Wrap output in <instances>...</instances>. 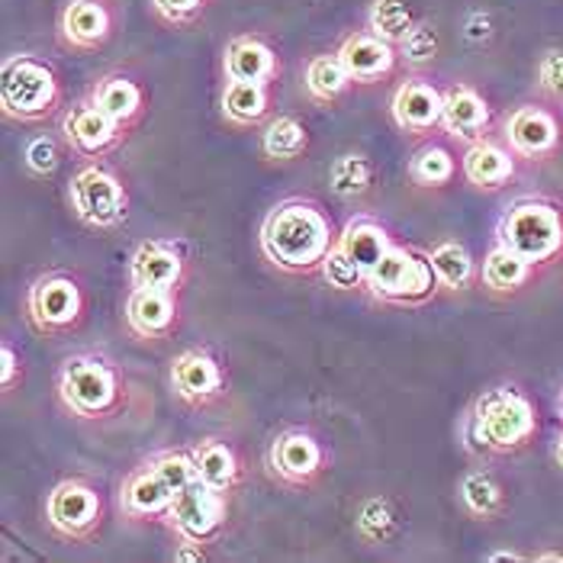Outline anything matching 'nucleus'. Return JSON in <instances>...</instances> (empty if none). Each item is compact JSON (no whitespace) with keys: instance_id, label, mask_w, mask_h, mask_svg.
Listing matches in <instances>:
<instances>
[{"instance_id":"10","label":"nucleus","mask_w":563,"mask_h":563,"mask_svg":"<svg viewBox=\"0 0 563 563\" xmlns=\"http://www.w3.org/2000/svg\"><path fill=\"white\" fill-rule=\"evenodd\" d=\"M225 493H219L213 486H207L197 477L187 483L184 489L174 493L168 525L180 541H194V544H207L210 538H217L222 521H225Z\"/></svg>"},{"instance_id":"45","label":"nucleus","mask_w":563,"mask_h":563,"mask_svg":"<svg viewBox=\"0 0 563 563\" xmlns=\"http://www.w3.org/2000/svg\"><path fill=\"white\" fill-rule=\"evenodd\" d=\"M486 561H519V554H512V551H499V554H489Z\"/></svg>"},{"instance_id":"5","label":"nucleus","mask_w":563,"mask_h":563,"mask_svg":"<svg viewBox=\"0 0 563 563\" xmlns=\"http://www.w3.org/2000/svg\"><path fill=\"white\" fill-rule=\"evenodd\" d=\"M499 245L516 252L531 267L548 264L563 252V217L544 200H521L499 219Z\"/></svg>"},{"instance_id":"3","label":"nucleus","mask_w":563,"mask_h":563,"mask_svg":"<svg viewBox=\"0 0 563 563\" xmlns=\"http://www.w3.org/2000/svg\"><path fill=\"white\" fill-rule=\"evenodd\" d=\"M471 429H474V441L483 451L509 454V451L521 448L538 429L534 406L516 387H493L474 402Z\"/></svg>"},{"instance_id":"30","label":"nucleus","mask_w":563,"mask_h":563,"mask_svg":"<svg viewBox=\"0 0 563 563\" xmlns=\"http://www.w3.org/2000/svg\"><path fill=\"white\" fill-rule=\"evenodd\" d=\"M483 287L493 294H516L521 284L531 277V264L519 258L516 252H509L506 245H496L486 258H483Z\"/></svg>"},{"instance_id":"14","label":"nucleus","mask_w":563,"mask_h":563,"mask_svg":"<svg viewBox=\"0 0 563 563\" xmlns=\"http://www.w3.org/2000/svg\"><path fill=\"white\" fill-rule=\"evenodd\" d=\"M390 113L402 132L429 135V132L441 130L444 93L426 78H406L402 85L393 90Z\"/></svg>"},{"instance_id":"38","label":"nucleus","mask_w":563,"mask_h":563,"mask_svg":"<svg viewBox=\"0 0 563 563\" xmlns=\"http://www.w3.org/2000/svg\"><path fill=\"white\" fill-rule=\"evenodd\" d=\"M148 464H152V471H155L158 477L172 486L174 493L197 479V464H194V454H190V451H162V454H155Z\"/></svg>"},{"instance_id":"26","label":"nucleus","mask_w":563,"mask_h":563,"mask_svg":"<svg viewBox=\"0 0 563 563\" xmlns=\"http://www.w3.org/2000/svg\"><path fill=\"white\" fill-rule=\"evenodd\" d=\"M267 85L258 81H229L222 90V120L235 130L258 126L267 117Z\"/></svg>"},{"instance_id":"8","label":"nucleus","mask_w":563,"mask_h":563,"mask_svg":"<svg viewBox=\"0 0 563 563\" xmlns=\"http://www.w3.org/2000/svg\"><path fill=\"white\" fill-rule=\"evenodd\" d=\"M26 319L43 335H65L85 319V294L71 274L52 271L30 284L26 290Z\"/></svg>"},{"instance_id":"22","label":"nucleus","mask_w":563,"mask_h":563,"mask_svg":"<svg viewBox=\"0 0 563 563\" xmlns=\"http://www.w3.org/2000/svg\"><path fill=\"white\" fill-rule=\"evenodd\" d=\"M461 172L464 177L479 187V190H499L503 184L512 180L516 174V158L512 152H506L503 145L489 142V139H479V142H471L464 158H461Z\"/></svg>"},{"instance_id":"28","label":"nucleus","mask_w":563,"mask_h":563,"mask_svg":"<svg viewBox=\"0 0 563 563\" xmlns=\"http://www.w3.org/2000/svg\"><path fill=\"white\" fill-rule=\"evenodd\" d=\"M309 148V132L297 117H274L261 132V152L271 162H297Z\"/></svg>"},{"instance_id":"35","label":"nucleus","mask_w":563,"mask_h":563,"mask_svg":"<svg viewBox=\"0 0 563 563\" xmlns=\"http://www.w3.org/2000/svg\"><path fill=\"white\" fill-rule=\"evenodd\" d=\"M367 23H371V33L374 36H380V40H387L393 45H402V40L412 33V13H409V7H406V0H374L371 3V16H367Z\"/></svg>"},{"instance_id":"44","label":"nucleus","mask_w":563,"mask_h":563,"mask_svg":"<svg viewBox=\"0 0 563 563\" xmlns=\"http://www.w3.org/2000/svg\"><path fill=\"white\" fill-rule=\"evenodd\" d=\"M486 33H489V20L477 13V16L471 20V33H467V36H471V40H479V36H486Z\"/></svg>"},{"instance_id":"13","label":"nucleus","mask_w":563,"mask_h":563,"mask_svg":"<svg viewBox=\"0 0 563 563\" xmlns=\"http://www.w3.org/2000/svg\"><path fill=\"white\" fill-rule=\"evenodd\" d=\"M168 380H172L174 396L184 399L187 406H207L225 390L222 364L210 351H200V347L180 351L174 357Z\"/></svg>"},{"instance_id":"41","label":"nucleus","mask_w":563,"mask_h":563,"mask_svg":"<svg viewBox=\"0 0 563 563\" xmlns=\"http://www.w3.org/2000/svg\"><path fill=\"white\" fill-rule=\"evenodd\" d=\"M152 7L162 20H168L174 26H184L207 7V0H152Z\"/></svg>"},{"instance_id":"21","label":"nucleus","mask_w":563,"mask_h":563,"mask_svg":"<svg viewBox=\"0 0 563 563\" xmlns=\"http://www.w3.org/2000/svg\"><path fill=\"white\" fill-rule=\"evenodd\" d=\"M62 40L78 48V52H90V48H100L107 43L110 30H113V20H110V10L103 0H71L65 10H62Z\"/></svg>"},{"instance_id":"43","label":"nucleus","mask_w":563,"mask_h":563,"mask_svg":"<svg viewBox=\"0 0 563 563\" xmlns=\"http://www.w3.org/2000/svg\"><path fill=\"white\" fill-rule=\"evenodd\" d=\"M16 374H20V354H16V347L10 345V342H3L0 345V387H3V393L13 390Z\"/></svg>"},{"instance_id":"2","label":"nucleus","mask_w":563,"mask_h":563,"mask_svg":"<svg viewBox=\"0 0 563 563\" xmlns=\"http://www.w3.org/2000/svg\"><path fill=\"white\" fill-rule=\"evenodd\" d=\"M120 399H123L120 374L113 371L107 357L85 351V354H71L62 361L58 402L75 419H85V422L107 419L110 412H117Z\"/></svg>"},{"instance_id":"1","label":"nucleus","mask_w":563,"mask_h":563,"mask_svg":"<svg viewBox=\"0 0 563 563\" xmlns=\"http://www.w3.org/2000/svg\"><path fill=\"white\" fill-rule=\"evenodd\" d=\"M329 217L309 200H284L261 222V255L277 271L312 274L322 267L329 249L335 245Z\"/></svg>"},{"instance_id":"12","label":"nucleus","mask_w":563,"mask_h":563,"mask_svg":"<svg viewBox=\"0 0 563 563\" xmlns=\"http://www.w3.org/2000/svg\"><path fill=\"white\" fill-rule=\"evenodd\" d=\"M62 132H65L68 148L78 158H103L123 142L126 126H120L113 117H107L93 100H81L65 113Z\"/></svg>"},{"instance_id":"29","label":"nucleus","mask_w":563,"mask_h":563,"mask_svg":"<svg viewBox=\"0 0 563 563\" xmlns=\"http://www.w3.org/2000/svg\"><path fill=\"white\" fill-rule=\"evenodd\" d=\"M426 255L432 261L441 287H448V290H467L471 287V280H474V258H471V252L457 239H441Z\"/></svg>"},{"instance_id":"17","label":"nucleus","mask_w":563,"mask_h":563,"mask_svg":"<svg viewBox=\"0 0 563 563\" xmlns=\"http://www.w3.org/2000/svg\"><path fill=\"white\" fill-rule=\"evenodd\" d=\"M172 503L174 489L152 471V464H142L139 471H132L123 483V489H120V509L130 519H168Z\"/></svg>"},{"instance_id":"7","label":"nucleus","mask_w":563,"mask_h":563,"mask_svg":"<svg viewBox=\"0 0 563 563\" xmlns=\"http://www.w3.org/2000/svg\"><path fill=\"white\" fill-rule=\"evenodd\" d=\"M71 210L85 222L87 229L97 232H113L130 217V194L126 184L100 165H85L68 184Z\"/></svg>"},{"instance_id":"42","label":"nucleus","mask_w":563,"mask_h":563,"mask_svg":"<svg viewBox=\"0 0 563 563\" xmlns=\"http://www.w3.org/2000/svg\"><path fill=\"white\" fill-rule=\"evenodd\" d=\"M538 78L548 93H563V52H548L538 65Z\"/></svg>"},{"instance_id":"19","label":"nucleus","mask_w":563,"mask_h":563,"mask_svg":"<svg viewBox=\"0 0 563 563\" xmlns=\"http://www.w3.org/2000/svg\"><path fill=\"white\" fill-rule=\"evenodd\" d=\"M345 65V71L351 75V81L357 85H374L380 78H387L396 65V52L393 43L374 36V33H354L347 36L342 48L335 52Z\"/></svg>"},{"instance_id":"9","label":"nucleus","mask_w":563,"mask_h":563,"mask_svg":"<svg viewBox=\"0 0 563 563\" xmlns=\"http://www.w3.org/2000/svg\"><path fill=\"white\" fill-rule=\"evenodd\" d=\"M45 521L65 541H90L103 521V499L85 479H62L45 496Z\"/></svg>"},{"instance_id":"37","label":"nucleus","mask_w":563,"mask_h":563,"mask_svg":"<svg viewBox=\"0 0 563 563\" xmlns=\"http://www.w3.org/2000/svg\"><path fill=\"white\" fill-rule=\"evenodd\" d=\"M357 534L371 544H384L396 528V516H393L390 503L387 499H364L357 509Z\"/></svg>"},{"instance_id":"23","label":"nucleus","mask_w":563,"mask_h":563,"mask_svg":"<svg viewBox=\"0 0 563 563\" xmlns=\"http://www.w3.org/2000/svg\"><path fill=\"white\" fill-rule=\"evenodd\" d=\"M222 68H225L229 81H258V85H271L280 71L274 48L261 40H252V36H239L229 43Z\"/></svg>"},{"instance_id":"47","label":"nucleus","mask_w":563,"mask_h":563,"mask_svg":"<svg viewBox=\"0 0 563 563\" xmlns=\"http://www.w3.org/2000/svg\"><path fill=\"white\" fill-rule=\"evenodd\" d=\"M561 409H563V402H561Z\"/></svg>"},{"instance_id":"15","label":"nucleus","mask_w":563,"mask_h":563,"mask_svg":"<svg viewBox=\"0 0 563 563\" xmlns=\"http://www.w3.org/2000/svg\"><path fill=\"white\" fill-rule=\"evenodd\" d=\"M177 294L172 290H148V287H130V297L123 306V319L126 329L139 339L148 342H162L172 339V332L177 329Z\"/></svg>"},{"instance_id":"18","label":"nucleus","mask_w":563,"mask_h":563,"mask_svg":"<svg viewBox=\"0 0 563 563\" xmlns=\"http://www.w3.org/2000/svg\"><path fill=\"white\" fill-rule=\"evenodd\" d=\"M441 130L457 142H479L489 132V103L474 87H448L444 90V113Z\"/></svg>"},{"instance_id":"32","label":"nucleus","mask_w":563,"mask_h":563,"mask_svg":"<svg viewBox=\"0 0 563 563\" xmlns=\"http://www.w3.org/2000/svg\"><path fill=\"white\" fill-rule=\"evenodd\" d=\"M371 180H374V165L361 152L339 155L329 168V187L339 200H354V197L367 194Z\"/></svg>"},{"instance_id":"11","label":"nucleus","mask_w":563,"mask_h":563,"mask_svg":"<svg viewBox=\"0 0 563 563\" xmlns=\"http://www.w3.org/2000/svg\"><path fill=\"white\" fill-rule=\"evenodd\" d=\"M325 448L303 429L280 432L267 448V467L284 486H312L325 471Z\"/></svg>"},{"instance_id":"36","label":"nucleus","mask_w":563,"mask_h":563,"mask_svg":"<svg viewBox=\"0 0 563 563\" xmlns=\"http://www.w3.org/2000/svg\"><path fill=\"white\" fill-rule=\"evenodd\" d=\"M319 274H322L325 284L335 287V290H367V271L347 255L345 249L339 245V239H335V245L329 249V255L322 261Z\"/></svg>"},{"instance_id":"20","label":"nucleus","mask_w":563,"mask_h":563,"mask_svg":"<svg viewBox=\"0 0 563 563\" xmlns=\"http://www.w3.org/2000/svg\"><path fill=\"white\" fill-rule=\"evenodd\" d=\"M558 139H561L558 120L541 107H519L506 120V142L516 155H525V158H541L554 152Z\"/></svg>"},{"instance_id":"16","label":"nucleus","mask_w":563,"mask_h":563,"mask_svg":"<svg viewBox=\"0 0 563 563\" xmlns=\"http://www.w3.org/2000/svg\"><path fill=\"white\" fill-rule=\"evenodd\" d=\"M184 284V255L168 242H142L130 258V287L148 290H172L177 294Z\"/></svg>"},{"instance_id":"25","label":"nucleus","mask_w":563,"mask_h":563,"mask_svg":"<svg viewBox=\"0 0 563 563\" xmlns=\"http://www.w3.org/2000/svg\"><path fill=\"white\" fill-rule=\"evenodd\" d=\"M339 245L345 249L351 258L357 261L367 274L380 264V258L387 255V249L393 245L390 232L374 222V219H351L345 229L339 232Z\"/></svg>"},{"instance_id":"39","label":"nucleus","mask_w":563,"mask_h":563,"mask_svg":"<svg viewBox=\"0 0 563 563\" xmlns=\"http://www.w3.org/2000/svg\"><path fill=\"white\" fill-rule=\"evenodd\" d=\"M23 158H26L30 174H36V177H52V174L58 172L62 152H58V142H55L52 135H36V139L26 145Z\"/></svg>"},{"instance_id":"27","label":"nucleus","mask_w":563,"mask_h":563,"mask_svg":"<svg viewBox=\"0 0 563 563\" xmlns=\"http://www.w3.org/2000/svg\"><path fill=\"white\" fill-rule=\"evenodd\" d=\"M194 464H197V477L203 479L207 486H213L219 493H232L235 489V483H239V457H235V451L225 444V441H219V438H207V441H200L194 451Z\"/></svg>"},{"instance_id":"40","label":"nucleus","mask_w":563,"mask_h":563,"mask_svg":"<svg viewBox=\"0 0 563 563\" xmlns=\"http://www.w3.org/2000/svg\"><path fill=\"white\" fill-rule=\"evenodd\" d=\"M402 55L412 65H426L438 55V36L432 26H412V33L402 40Z\"/></svg>"},{"instance_id":"31","label":"nucleus","mask_w":563,"mask_h":563,"mask_svg":"<svg viewBox=\"0 0 563 563\" xmlns=\"http://www.w3.org/2000/svg\"><path fill=\"white\" fill-rule=\"evenodd\" d=\"M351 85V75L345 71L339 55H316L306 65L303 87L316 103H335Z\"/></svg>"},{"instance_id":"24","label":"nucleus","mask_w":563,"mask_h":563,"mask_svg":"<svg viewBox=\"0 0 563 563\" xmlns=\"http://www.w3.org/2000/svg\"><path fill=\"white\" fill-rule=\"evenodd\" d=\"M90 100H93L107 117H113L120 126H126V130H130L132 123L142 117V110H145V93H142V87L135 85L132 78H123V75H107V78H100L97 87H93V93H90Z\"/></svg>"},{"instance_id":"4","label":"nucleus","mask_w":563,"mask_h":563,"mask_svg":"<svg viewBox=\"0 0 563 563\" xmlns=\"http://www.w3.org/2000/svg\"><path fill=\"white\" fill-rule=\"evenodd\" d=\"M62 100V90L55 81V71L33 58V55H13L3 65L0 78V107L7 120L16 123H40L55 113Z\"/></svg>"},{"instance_id":"33","label":"nucleus","mask_w":563,"mask_h":563,"mask_svg":"<svg viewBox=\"0 0 563 563\" xmlns=\"http://www.w3.org/2000/svg\"><path fill=\"white\" fill-rule=\"evenodd\" d=\"M457 174V162L444 145H422L412 162H409V177L419 187H444Z\"/></svg>"},{"instance_id":"46","label":"nucleus","mask_w":563,"mask_h":563,"mask_svg":"<svg viewBox=\"0 0 563 563\" xmlns=\"http://www.w3.org/2000/svg\"><path fill=\"white\" fill-rule=\"evenodd\" d=\"M554 457H558V464L563 467V434L558 438V448H554Z\"/></svg>"},{"instance_id":"34","label":"nucleus","mask_w":563,"mask_h":563,"mask_svg":"<svg viewBox=\"0 0 563 563\" xmlns=\"http://www.w3.org/2000/svg\"><path fill=\"white\" fill-rule=\"evenodd\" d=\"M461 503L474 519H493L503 509V489L486 471H471L461 479Z\"/></svg>"},{"instance_id":"6","label":"nucleus","mask_w":563,"mask_h":563,"mask_svg":"<svg viewBox=\"0 0 563 563\" xmlns=\"http://www.w3.org/2000/svg\"><path fill=\"white\" fill-rule=\"evenodd\" d=\"M434 287H438V274L429 255H419L396 242L387 249L380 264L367 274V294L384 303L416 306L429 300Z\"/></svg>"}]
</instances>
